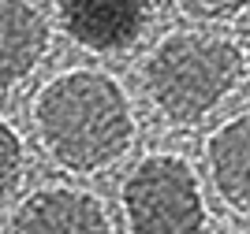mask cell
<instances>
[{
  "label": "cell",
  "instance_id": "1",
  "mask_svg": "<svg viewBox=\"0 0 250 234\" xmlns=\"http://www.w3.org/2000/svg\"><path fill=\"white\" fill-rule=\"evenodd\" d=\"M34 119L52 160L71 171L108 167L135 138V115L120 82L101 71L52 78L34 104Z\"/></svg>",
  "mask_w": 250,
  "mask_h": 234
},
{
  "label": "cell",
  "instance_id": "2",
  "mask_svg": "<svg viewBox=\"0 0 250 234\" xmlns=\"http://www.w3.org/2000/svg\"><path fill=\"white\" fill-rule=\"evenodd\" d=\"M247 74V56L231 37L206 30L168 34L146 60V93L172 123H198Z\"/></svg>",
  "mask_w": 250,
  "mask_h": 234
},
{
  "label": "cell",
  "instance_id": "3",
  "mask_svg": "<svg viewBox=\"0 0 250 234\" xmlns=\"http://www.w3.org/2000/svg\"><path fill=\"white\" fill-rule=\"evenodd\" d=\"M124 212L131 234H202L206 201L187 160L146 156L124 182Z\"/></svg>",
  "mask_w": 250,
  "mask_h": 234
},
{
  "label": "cell",
  "instance_id": "4",
  "mask_svg": "<svg viewBox=\"0 0 250 234\" xmlns=\"http://www.w3.org/2000/svg\"><path fill=\"white\" fill-rule=\"evenodd\" d=\"M63 30L94 52L131 49L149 22L153 0H56Z\"/></svg>",
  "mask_w": 250,
  "mask_h": 234
},
{
  "label": "cell",
  "instance_id": "5",
  "mask_svg": "<svg viewBox=\"0 0 250 234\" xmlns=\"http://www.w3.org/2000/svg\"><path fill=\"white\" fill-rule=\"evenodd\" d=\"M11 234H112V223L90 194L42 190L19 204Z\"/></svg>",
  "mask_w": 250,
  "mask_h": 234
},
{
  "label": "cell",
  "instance_id": "6",
  "mask_svg": "<svg viewBox=\"0 0 250 234\" xmlns=\"http://www.w3.org/2000/svg\"><path fill=\"white\" fill-rule=\"evenodd\" d=\"M49 45V26L42 11L30 0H0V90L15 82L42 63Z\"/></svg>",
  "mask_w": 250,
  "mask_h": 234
},
{
  "label": "cell",
  "instance_id": "7",
  "mask_svg": "<svg viewBox=\"0 0 250 234\" xmlns=\"http://www.w3.org/2000/svg\"><path fill=\"white\" fill-rule=\"evenodd\" d=\"M209 171L217 194L235 212L250 216V112L235 115L209 138Z\"/></svg>",
  "mask_w": 250,
  "mask_h": 234
},
{
  "label": "cell",
  "instance_id": "8",
  "mask_svg": "<svg viewBox=\"0 0 250 234\" xmlns=\"http://www.w3.org/2000/svg\"><path fill=\"white\" fill-rule=\"evenodd\" d=\"M22 182V142L8 123L0 119V204H8Z\"/></svg>",
  "mask_w": 250,
  "mask_h": 234
},
{
  "label": "cell",
  "instance_id": "9",
  "mask_svg": "<svg viewBox=\"0 0 250 234\" xmlns=\"http://www.w3.org/2000/svg\"><path fill=\"white\" fill-rule=\"evenodd\" d=\"M176 8L190 19H231L250 8V0H176Z\"/></svg>",
  "mask_w": 250,
  "mask_h": 234
}]
</instances>
